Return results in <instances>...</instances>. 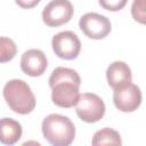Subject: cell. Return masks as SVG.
I'll use <instances>...</instances> for the list:
<instances>
[{"label":"cell","instance_id":"1","mask_svg":"<svg viewBox=\"0 0 146 146\" xmlns=\"http://www.w3.org/2000/svg\"><path fill=\"white\" fill-rule=\"evenodd\" d=\"M81 79L79 73L70 67H56L49 78L52 103L62 108L75 106L80 97Z\"/></svg>","mask_w":146,"mask_h":146},{"label":"cell","instance_id":"2","mask_svg":"<svg viewBox=\"0 0 146 146\" xmlns=\"http://www.w3.org/2000/svg\"><path fill=\"white\" fill-rule=\"evenodd\" d=\"M42 135L46 140L54 146H68L75 137V127L65 115L49 114L41 124Z\"/></svg>","mask_w":146,"mask_h":146},{"label":"cell","instance_id":"3","mask_svg":"<svg viewBox=\"0 0 146 146\" xmlns=\"http://www.w3.org/2000/svg\"><path fill=\"white\" fill-rule=\"evenodd\" d=\"M2 94L9 108L17 114L26 115L35 108L34 94L30 86L21 79L8 81L3 87Z\"/></svg>","mask_w":146,"mask_h":146},{"label":"cell","instance_id":"4","mask_svg":"<svg viewBox=\"0 0 146 146\" xmlns=\"http://www.w3.org/2000/svg\"><path fill=\"white\" fill-rule=\"evenodd\" d=\"M105 103L103 99L92 92H84L80 95L75 104L76 115L87 123H95L103 119L105 114Z\"/></svg>","mask_w":146,"mask_h":146},{"label":"cell","instance_id":"5","mask_svg":"<svg viewBox=\"0 0 146 146\" xmlns=\"http://www.w3.org/2000/svg\"><path fill=\"white\" fill-rule=\"evenodd\" d=\"M74 9L70 0H51L42 10V21L50 27H57L68 23Z\"/></svg>","mask_w":146,"mask_h":146},{"label":"cell","instance_id":"6","mask_svg":"<svg viewBox=\"0 0 146 146\" xmlns=\"http://www.w3.org/2000/svg\"><path fill=\"white\" fill-rule=\"evenodd\" d=\"M51 47L57 57L72 60L79 56L81 50V42L74 32L63 31L52 36Z\"/></svg>","mask_w":146,"mask_h":146},{"label":"cell","instance_id":"7","mask_svg":"<svg viewBox=\"0 0 146 146\" xmlns=\"http://www.w3.org/2000/svg\"><path fill=\"white\" fill-rule=\"evenodd\" d=\"M79 27L83 34L94 40H100L107 36L112 30L110 19L97 13H87L81 16Z\"/></svg>","mask_w":146,"mask_h":146},{"label":"cell","instance_id":"8","mask_svg":"<svg viewBox=\"0 0 146 146\" xmlns=\"http://www.w3.org/2000/svg\"><path fill=\"white\" fill-rule=\"evenodd\" d=\"M141 91L138 86L129 82L120 88L114 89L113 102L115 107L124 113L135 112L141 104Z\"/></svg>","mask_w":146,"mask_h":146},{"label":"cell","instance_id":"9","mask_svg":"<svg viewBox=\"0 0 146 146\" xmlns=\"http://www.w3.org/2000/svg\"><path fill=\"white\" fill-rule=\"evenodd\" d=\"M48 60L44 52L40 49H29L21 57V70L29 76H40L44 73Z\"/></svg>","mask_w":146,"mask_h":146},{"label":"cell","instance_id":"10","mask_svg":"<svg viewBox=\"0 0 146 146\" xmlns=\"http://www.w3.org/2000/svg\"><path fill=\"white\" fill-rule=\"evenodd\" d=\"M106 80L110 87L113 89L120 88L132 80L131 70L124 62H113L106 70Z\"/></svg>","mask_w":146,"mask_h":146},{"label":"cell","instance_id":"11","mask_svg":"<svg viewBox=\"0 0 146 146\" xmlns=\"http://www.w3.org/2000/svg\"><path fill=\"white\" fill-rule=\"evenodd\" d=\"M23 133V129L19 122L11 117L0 119V143L5 145L16 144Z\"/></svg>","mask_w":146,"mask_h":146},{"label":"cell","instance_id":"12","mask_svg":"<svg viewBox=\"0 0 146 146\" xmlns=\"http://www.w3.org/2000/svg\"><path fill=\"white\" fill-rule=\"evenodd\" d=\"M91 144L94 146L99 145H121L122 140L120 137V133L111 128H104L95 132Z\"/></svg>","mask_w":146,"mask_h":146},{"label":"cell","instance_id":"13","mask_svg":"<svg viewBox=\"0 0 146 146\" xmlns=\"http://www.w3.org/2000/svg\"><path fill=\"white\" fill-rule=\"evenodd\" d=\"M17 52L16 43L6 36H0V63L10 62Z\"/></svg>","mask_w":146,"mask_h":146},{"label":"cell","instance_id":"14","mask_svg":"<svg viewBox=\"0 0 146 146\" xmlns=\"http://www.w3.org/2000/svg\"><path fill=\"white\" fill-rule=\"evenodd\" d=\"M132 18L140 23L145 24L146 22V10H145V0H133L131 6Z\"/></svg>","mask_w":146,"mask_h":146},{"label":"cell","instance_id":"15","mask_svg":"<svg viewBox=\"0 0 146 146\" xmlns=\"http://www.w3.org/2000/svg\"><path fill=\"white\" fill-rule=\"evenodd\" d=\"M99 5L108 11H119L123 9L128 0H98Z\"/></svg>","mask_w":146,"mask_h":146},{"label":"cell","instance_id":"16","mask_svg":"<svg viewBox=\"0 0 146 146\" xmlns=\"http://www.w3.org/2000/svg\"><path fill=\"white\" fill-rule=\"evenodd\" d=\"M41 0H15L16 5L19 6L21 8H24V9H30V8H33L35 7Z\"/></svg>","mask_w":146,"mask_h":146}]
</instances>
